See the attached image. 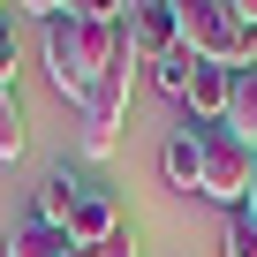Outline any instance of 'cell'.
Instances as JSON below:
<instances>
[{
    "mask_svg": "<svg viewBox=\"0 0 257 257\" xmlns=\"http://www.w3.org/2000/svg\"><path fill=\"white\" fill-rule=\"evenodd\" d=\"M38 46H46V76H53V91L76 106L83 91H91V76L128 46V31L121 23H76V16H46L38 23Z\"/></svg>",
    "mask_w": 257,
    "mask_h": 257,
    "instance_id": "6da1fadb",
    "label": "cell"
},
{
    "mask_svg": "<svg viewBox=\"0 0 257 257\" xmlns=\"http://www.w3.org/2000/svg\"><path fill=\"white\" fill-rule=\"evenodd\" d=\"M137 68H144V61L121 46V53L91 76V91L76 98V152H83V159H106V152L121 144V106H128V83H137Z\"/></svg>",
    "mask_w": 257,
    "mask_h": 257,
    "instance_id": "7a4b0ae2",
    "label": "cell"
},
{
    "mask_svg": "<svg viewBox=\"0 0 257 257\" xmlns=\"http://www.w3.org/2000/svg\"><path fill=\"white\" fill-rule=\"evenodd\" d=\"M167 8H174V38L197 61H212V68H249L257 61V31H242L227 16V0H167Z\"/></svg>",
    "mask_w": 257,
    "mask_h": 257,
    "instance_id": "3957f363",
    "label": "cell"
},
{
    "mask_svg": "<svg viewBox=\"0 0 257 257\" xmlns=\"http://www.w3.org/2000/svg\"><path fill=\"white\" fill-rule=\"evenodd\" d=\"M197 159H204V182H197V197H219L227 212L242 204V189H249V144L234 137V128L219 121V128H197Z\"/></svg>",
    "mask_w": 257,
    "mask_h": 257,
    "instance_id": "277c9868",
    "label": "cell"
},
{
    "mask_svg": "<svg viewBox=\"0 0 257 257\" xmlns=\"http://www.w3.org/2000/svg\"><path fill=\"white\" fill-rule=\"evenodd\" d=\"M189 121L197 128H219L227 121V106H234V68H212V61H197V76H189Z\"/></svg>",
    "mask_w": 257,
    "mask_h": 257,
    "instance_id": "5b68a950",
    "label": "cell"
},
{
    "mask_svg": "<svg viewBox=\"0 0 257 257\" xmlns=\"http://www.w3.org/2000/svg\"><path fill=\"white\" fill-rule=\"evenodd\" d=\"M113 234H121V204H113L106 189H83L76 212H68V242H76V249H98V242H113Z\"/></svg>",
    "mask_w": 257,
    "mask_h": 257,
    "instance_id": "8992f818",
    "label": "cell"
},
{
    "mask_svg": "<svg viewBox=\"0 0 257 257\" xmlns=\"http://www.w3.org/2000/svg\"><path fill=\"white\" fill-rule=\"evenodd\" d=\"M159 174H167V189H182V197L204 182V159H197V121H182L174 137L159 144Z\"/></svg>",
    "mask_w": 257,
    "mask_h": 257,
    "instance_id": "52a82bcc",
    "label": "cell"
},
{
    "mask_svg": "<svg viewBox=\"0 0 257 257\" xmlns=\"http://www.w3.org/2000/svg\"><path fill=\"white\" fill-rule=\"evenodd\" d=\"M76 197H83V182H76L68 167H53V174L38 182V197H31V219H38V227H61V234H68V212H76Z\"/></svg>",
    "mask_w": 257,
    "mask_h": 257,
    "instance_id": "ba28073f",
    "label": "cell"
},
{
    "mask_svg": "<svg viewBox=\"0 0 257 257\" xmlns=\"http://www.w3.org/2000/svg\"><path fill=\"white\" fill-rule=\"evenodd\" d=\"M227 128L257 152V61H249V68H234V106H227Z\"/></svg>",
    "mask_w": 257,
    "mask_h": 257,
    "instance_id": "9c48e42d",
    "label": "cell"
},
{
    "mask_svg": "<svg viewBox=\"0 0 257 257\" xmlns=\"http://www.w3.org/2000/svg\"><path fill=\"white\" fill-rule=\"evenodd\" d=\"M76 242L61 234V227H38V219H23L16 234H8V249H0V257H68Z\"/></svg>",
    "mask_w": 257,
    "mask_h": 257,
    "instance_id": "30bf717a",
    "label": "cell"
},
{
    "mask_svg": "<svg viewBox=\"0 0 257 257\" xmlns=\"http://www.w3.org/2000/svg\"><path fill=\"white\" fill-rule=\"evenodd\" d=\"M189 76H197V53H189V46H174V53L152 61V83H159L167 98H189Z\"/></svg>",
    "mask_w": 257,
    "mask_h": 257,
    "instance_id": "8fae6325",
    "label": "cell"
},
{
    "mask_svg": "<svg viewBox=\"0 0 257 257\" xmlns=\"http://www.w3.org/2000/svg\"><path fill=\"white\" fill-rule=\"evenodd\" d=\"M0 159H23V98L0 91Z\"/></svg>",
    "mask_w": 257,
    "mask_h": 257,
    "instance_id": "7c38bea8",
    "label": "cell"
},
{
    "mask_svg": "<svg viewBox=\"0 0 257 257\" xmlns=\"http://www.w3.org/2000/svg\"><path fill=\"white\" fill-rule=\"evenodd\" d=\"M219 257H257V219H249L242 204L227 212V242H219Z\"/></svg>",
    "mask_w": 257,
    "mask_h": 257,
    "instance_id": "4fadbf2b",
    "label": "cell"
},
{
    "mask_svg": "<svg viewBox=\"0 0 257 257\" xmlns=\"http://www.w3.org/2000/svg\"><path fill=\"white\" fill-rule=\"evenodd\" d=\"M68 16H76V23H121L128 0H68Z\"/></svg>",
    "mask_w": 257,
    "mask_h": 257,
    "instance_id": "5bb4252c",
    "label": "cell"
},
{
    "mask_svg": "<svg viewBox=\"0 0 257 257\" xmlns=\"http://www.w3.org/2000/svg\"><path fill=\"white\" fill-rule=\"evenodd\" d=\"M0 91H16V31L0 23Z\"/></svg>",
    "mask_w": 257,
    "mask_h": 257,
    "instance_id": "9a60e30c",
    "label": "cell"
},
{
    "mask_svg": "<svg viewBox=\"0 0 257 257\" xmlns=\"http://www.w3.org/2000/svg\"><path fill=\"white\" fill-rule=\"evenodd\" d=\"M83 257H137V234H128V227H121L113 242H98V249H83Z\"/></svg>",
    "mask_w": 257,
    "mask_h": 257,
    "instance_id": "2e32d148",
    "label": "cell"
},
{
    "mask_svg": "<svg viewBox=\"0 0 257 257\" xmlns=\"http://www.w3.org/2000/svg\"><path fill=\"white\" fill-rule=\"evenodd\" d=\"M227 16H234L242 31H257V0H227Z\"/></svg>",
    "mask_w": 257,
    "mask_h": 257,
    "instance_id": "e0dca14e",
    "label": "cell"
},
{
    "mask_svg": "<svg viewBox=\"0 0 257 257\" xmlns=\"http://www.w3.org/2000/svg\"><path fill=\"white\" fill-rule=\"evenodd\" d=\"M23 8H31V16L46 23V16H68V0H23Z\"/></svg>",
    "mask_w": 257,
    "mask_h": 257,
    "instance_id": "ac0fdd59",
    "label": "cell"
},
{
    "mask_svg": "<svg viewBox=\"0 0 257 257\" xmlns=\"http://www.w3.org/2000/svg\"><path fill=\"white\" fill-rule=\"evenodd\" d=\"M242 212L257 219V159H249V189H242Z\"/></svg>",
    "mask_w": 257,
    "mask_h": 257,
    "instance_id": "d6986e66",
    "label": "cell"
},
{
    "mask_svg": "<svg viewBox=\"0 0 257 257\" xmlns=\"http://www.w3.org/2000/svg\"><path fill=\"white\" fill-rule=\"evenodd\" d=\"M68 257H83V249H68Z\"/></svg>",
    "mask_w": 257,
    "mask_h": 257,
    "instance_id": "ffe728a7",
    "label": "cell"
},
{
    "mask_svg": "<svg viewBox=\"0 0 257 257\" xmlns=\"http://www.w3.org/2000/svg\"><path fill=\"white\" fill-rule=\"evenodd\" d=\"M0 8H8V0H0Z\"/></svg>",
    "mask_w": 257,
    "mask_h": 257,
    "instance_id": "44dd1931",
    "label": "cell"
}]
</instances>
